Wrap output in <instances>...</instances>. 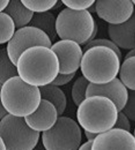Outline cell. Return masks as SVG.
Returning a JSON list of instances; mask_svg holds the SVG:
<instances>
[{"mask_svg": "<svg viewBox=\"0 0 135 150\" xmlns=\"http://www.w3.org/2000/svg\"><path fill=\"white\" fill-rule=\"evenodd\" d=\"M16 66L19 78L38 88L51 84L59 74L56 54L50 47L43 45L32 47L24 51Z\"/></svg>", "mask_w": 135, "mask_h": 150, "instance_id": "1", "label": "cell"}, {"mask_svg": "<svg viewBox=\"0 0 135 150\" xmlns=\"http://www.w3.org/2000/svg\"><path fill=\"white\" fill-rule=\"evenodd\" d=\"M0 99L9 115L21 118L34 113L42 100L39 88L28 85L18 76L1 85Z\"/></svg>", "mask_w": 135, "mask_h": 150, "instance_id": "2", "label": "cell"}, {"mask_svg": "<svg viewBox=\"0 0 135 150\" xmlns=\"http://www.w3.org/2000/svg\"><path fill=\"white\" fill-rule=\"evenodd\" d=\"M77 107L76 120L81 128L98 134L114 128L119 111L111 100L97 95L87 97Z\"/></svg>", "mask_w": 135, "mask_h": 150, "instance_id": "3", "label": "cell"}, {"mask_svg": "<svg viewBox=\"0 0 135 150\" xmlns=\"http://www.w3.org/2000/svg\"><path fill=\"white\" fill-rule=\"evenodd\" d=\"M121 60L114 50L105 46H95L86 51L81 60L82 76L91 83L103 85L117 78Z\"/></svg>", "mask_w": 135, "mask_h": 150, "instance_id": "4", "label": "cell"}, {"mask_svg": "<svg viewBox=\"0 0 135 150\" xmlns=\"http://www.w3.org/2000/svg\"><path fill=\"white\" fill-rule=\"evenodd\" d=\"M56 30L60 40H70L84 45L94 39L98 26L88 10L77 12L66 7L57 16Z\"/></svg>", "mask_w": 135, "mask_h": 150, "instance_id": "5", "label": "cell"}, {"mask_svg": "<svg viewBox=\"0 0 135 150\" xmlns=\"http://www.w3.org/2000/svg\"><path fill=\"white\" fill-rule=\"evenodd\" d=\"M82 136L77 122L63 116L59 117L53 128L41 136L44 150H78L81 145Z\"/></svg>", "mask_w": 135, "mask_h": 150, "instance_id": "6", "label": "cell"}, {"mask_svg": "<svg viewBox=\"0 0 135 150\" xmlns=\"http://www.w3.org/2000/svg\"><path fill=\"white\" fill-rule=\"evenodd\" d=\"M0 137L8 150H34L41 134L31 129L24 118L9 115L0 121Z\"/></svg>", "mask_w": 135, "mask_h": 150, "instance_id": "7", "label": "cell"}, {"mask_svg": "<svg viewBox=\"0 0 135 150\" xmlns=\"http://www.w3.org/2000/svg\"><path fill=\"white\" fill-rule=\"evenodd\" d=\"M52 44L51 40L44 32L28 25L17 29L6 48L9 59L16 66L19 56L27 49L37 45L51 47Z\"/></svg>", "mask_w": 135, "mask_h": 150, "instance_id": "8", "label": "cell"}, {"mask_svg": "<svg viewBox=\"0 0 135 150\" xmlns=\"http://www.w3.org/2000/svg\"><path fill=\"white\" fill-rule=\"evenodd\" d=\"M59 63V73L71 74L80 69L84 52L81 45L70 40H60L52 44Z\"/></svg>", "mask_w": 135, "mask_h": 150, "instance_id": "9", "label": "cell"}, {"mask_svg": "<svg viewBox=\"0 0 135 150\" xmlns=\"http://www.w3.org/2000/svg\"><path fill=\"white\" fill-rule=\"evenodd\" d=\"M96 13L109 25H118L129 20L135 12L132 1H96Z\"/></svg>", "mask_w": 135, "mask_h": 150, "instance_id": "10", "label": "cell"}, {"mask_svg": "<svg viewBox=\"0 0 135 150\" xmlns=\"http://www.w3.org/2000/svg\"><path fill=\"white\" fill-rule=\"evenodd\" d=\"M91 150H135V138L130 132L113 128L99 134Z\"/></svg>", "mask_w": 135, "mask_h": 150, "instance_id": "11", "label": "cell"}, {"mask_svg": "<svg viewBox=\"0 0 135 150\" xmlns=\"http://www.w3.org/2000/svg\"><path fill=\"white\" fill-rule=\"evenodd\" d=\"M86 98L101 96L107 98L116 105L119 111H122L128 100L129 90L119 78L103 85L90 83L86 90Z\"/></svg>", "mask_w": 135, "mask_h": 150, "instance_id": "12", "label": "cell"}, {"mask_svg": "<svg viewBox=\"0 0 135 150\" xmlns=\"http://www.w3.org/2000/svg\"><path fill=\"white\" fill-rule=\"evenodd\" d=\"M59 117L58 111L52 104L42 100L36 111L24 119L31 129L35 132L42 134L53 128Z\"/></svg>", "mask_w": 135, "mask_h": 150, "instance_id": "13", "label": "cell"}, {"mask_svg": "<svg viewBox=\"0 0 135 150\" xmlns=\"http://www.w3.org/2000/svg\"><path fill=\"white\" fill-rule=\"evenodd\" d=\"M110 39L121 49L131 50L135 48V11L129 20L118 25H109Z\"/></svg>", "mask_w": 135, "mask_h": 150, "instance_id": "14", "label": "cell"}, {"mask_svg": "<svg viewBox=\"0 0 135 150\" xmlns=\"http://www.w3.org/2000/svg\"><path fill=\"white\" fill-rule=\"evenodd\" d=\"M42 100L50 102L56 109L59 116L64 114L67 106V99L60 87L51 84L40 87Z\"/></svg>", "mask_w": 135, "mask_h": 150, "instance_id": "15", "label": "cell"}, {"mask_svg": "<svg viewBox=\"0 0 135 150\" xmlns=\"http://www.w3.org/2000/svg\"><path fill=\"white\" fill-rule=\"evenodd\" d=\"M56 18L50 11L44 13H34L29 25L33 26L44 32L53 43L56 39Z\"/></svg>", "mask_w": 135, "mask_h": 150, "instance_id": "16", "label": "cell"}, {"mask_svg": "<svg viewBox=\"0 0 135 150\" xmlns=\"http://www.w3.org/2000/svg\"><path fill=\"white\" fill-rule=\"evenodd\" d=\"M4 12L12 18L17 29L29 25L34 15L19 0L10 1L9 6Z\"/></svg>", "mask_w": 135, "mask_h": 150, "instance_id": "17", "label": "cell"}, {"mask_svg": "<svg viewBox=\"0 0 135 150\" xmlns=\"http://www.w3.org/2000/svg\"><path fill=\"white\" fill-rule=\"evenodd\" d=\"M119 75V78L129 90L135 91V56L124 59Z\"/></svg>", "mask_w": 135, "mask_h": 150, "instance_id": "18", "label": "cell"}, {"mask_svg": "<svg viewBox=\"0 0 135 150\" xmlns=\"http://www.w3.org/2000/svg\"><path fill=\"white\" fill-rule=\"evenodd\" d=\"M18 76L16 66L10 59L6 47L0 50V84L6 81Z\"/></svg>", "mask_w": 135, "mask_h": 150, "instance_id": "19", "label": "cell"}, {"mask_svg": "<svg viewBox=\"0 0 135 150\" xmlns=\"http://www.w3.org/2000/svg\"><path fill=\"white\" fill-rule=\"evenodd\" d=\"M0 44L3 45L7 44L11 40L15 33L17 29L12 18L5 12H0Z\"/></svg>", "mask_w": 135, "mask_h": 150, "instance_id": "20", "label": "cell"}, {"mask_svg": "<svg viewBox=\"0 0 135 150\" xmlns=\"http://www.w3.org/2000/svg\"><path fill=\"white\" fill-rule=\"evenodd\" d=\"M90 82L83 76L74 81L71 89V97L74 104L78 107L86 98V90Z\"/></svg>", "mask_w": 135, "mask_h": 150, "instance_id": "21", "label": "cell"}, {"mask_svg": "<svg viewBox=\"0 0 135 150\" xmlns=\"http://www.w3.org/2000/svg\"><path fill=\"white\" fill-rule=\"evenodd\" d=\"M27 8L34 13H44L53 9L58 1H29L21 0Z\"/></svg>", "mask_w": 135, "mask_h": 150, "instance_id": "22", "label": "cell"}, {"mask_svg": "<svg viewBox=\"0 0 135 150\" xmlns=\"http://www.w3.org/2000/svg\"><path fill=\"white\" fill-rule=\"evenodd\" d=\"M95 46H105L112 49L117 53L120 59L122 61V53L121 49L111 39L107 38H98L93 40L84 45L82 49L84 53L89 49Z\"/></svg>", "mask_w": 135, "mask_h": 150, "instance_id": "23", "label": "cell"}, {"mask_svg": "<svg viewBox=\"0 0 135 150\" xmlns=\"http://www.w3.org/2000/svg\"><path fill=\"white\" fill-rule=\"evenodd\" d=\"M63 5L72 11L81 12L88 10L94 4L96 1H61Z\"/></svg>", "mask_w": 135, "mask_h": 150, "instance_id": "24", "label": "cell"}, {"mask_svg": "<svg viewBox=\"0 0 135 150\" xmlns=\"http://www.w3.org/2000/svg\"><path fill=\"white\" fill-rule=\"evenodd\" d=\"M122 111L130 120L135 122V91L129 90L128 100Z\"/></svg>", "mask_w": 135, "mask_h": 150, "instance_id": "25", "label": "cell"}, {"mask_svg": "<svg viewBox=\"0 0 135 150\" xmlns=\"http://www.w3.org/2000/svg\"><path fill=\"white\" fill-rule=\"evenodd\" d=\"M130 119L122 111H119L114 128L130 132L131 125Z\"/></svg>", "mask_w": 135, "mask_h": 150, "instance_id": "26", "label": "cell"}, {"mask_svg": "<svg viewBox=\"0 0 135 150\" xmlns=\"http://www.w3.org/2000/svg\"><path fill=\"white\" fill-rule=\"evenodd\" d=\"M75 75L76 73L71 74H65L59 73L51 84L58 87L65 86L74 79Z\"/></svg>", "mask_w": 135, "mask_h": 150, "instance_id": "27", "label": "cell"}, {"mask_svg": "<svg viewBox=\"0 0 135 150\" xmlns=\"http://www.w3.org/2000/svg\"><path fill=\"white\" fill-rule=\"evenodd\" d=\"M10 2L9 0H1L0 1V12H4L9 6Z\"/></svg>", "mask_w": 135, "mask_h": 150, "instance_id": "28", "label": "cell"}, {"mask_svg": "<svg viewBox=\"0 0 135 150\" xmlns=\"http://www.w3.org/2000/svg\"><path fill=\"white\" fill-rule=\"evenodd\" d=\"M84 135L87 141L92 142L98 134L84 131Z\"/></svg>", "mask_w": 135, "mask_h": 150, "instance_id": "29", "label": "cell"}, {"mask_svg": "<svg viewBox=\"0 0 135 150\" xmlns=\"http://www.w3.org/2000/svg\"><path fill=\"white\" fill-rule=\"evenodd\" d=\"M92 142L87 141L81 144L78 150H91Z\"/></svg>", "mask_w": 135, "mask_h": 150, "instance_id": "30", "label": "cell"}, {"mask_svg": "<svg viewBox=\"0 0 135 150\" xmlns=\"http://www.w3.org/2000/svg\"><path fill=\"white\" fill-rule=\"evenodd\" d=\"M9 115L6 110L1 105V108H0V119H1V120Z\"/></svg>", "mask_w": 135, "mask_h": 150, "instance_id": "31", "label": "cell"}, {"mask_svg": "<svg viewBox=\"0 0 135 150\" xmlns=\"http://www.w3.org/2000/svg\"><path fill=\"white\" fill-rule=\"evenodd\" d=\"M133 56H135V48L129 51L126 55L124 59Z\"/></svg>", "mask_w": 135, "mask_h": 150, "instance_id": "32", "label": "cell"}, {"mask_svg": "<svg viewBox=\"0 0 135 150\" xmlns=\"http://www.w3.org/2000/svg\"><path fill=\"white\" fill-rule=\"evenodd\" d=\"M0 150H8L5 144L1 139L0 142Z\"/></svg>", "mask_w": 135, "mask_h": 150, "instance_id": "33", "label": "cell"}, {"mask_svg": "<svg viewBox=\"0 0 135 150\" xmlns=\"http://www.w3.org/2000/svg\"><path fill=\"white\" fill-rule=\"evenodd\" d=\"M88 11H89V12H90L91 13H95V12L96 13V7L95 4H94V5L92 6L91 7L89 8L88 9Z\"/></svg>", "mask_w": 135, "mask_h": 150, "instance_id": "34", "label": "cell"}, {"mask_svg": "<svg viewBox=\"0 0 135 150\" xmlns=\"http://www.w3.org/2000/svg\"><path fill=\"white\" fill-rule=\"evenodd\" d=\"M132 3H133L134 5L135 6V0H134V1H132Z\"/></svg>", "mask_w": 135, "mask_h": 150, "instance_id": "35", "label": "cell"}, {"mask_svg": "<svg viewBox=\"0 0 135 150\" xmlns=\"http://www.w3.org/2000/svg\"><path fill=\"white\" fill-rule=\"evenodd\" d=\"M133 135H134V137L135 138V128L134 129V130Z\"/></svg>", "mask_w": 135, "mask_h": 150, "instance_id": "36", "label": "cell"}]
</instances>
